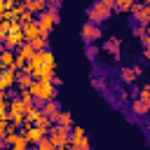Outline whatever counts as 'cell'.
<instances>
[{
	"label": "cell",
	"mask_w": 150,
	"mask_h": 150,
	"mask_svg": "<svg viewBox=\"0 0 150 150\" xmlns=\"http://www.w3.org/2000/svg\"><path fill=\"white\" fill-rule=\"evenodd\" d=\"M28 91L33 94V98H35L38 105L45 103V101H49V98H56V87L52 84V80H35V77H33Z\"/></svg>",
	"instance_id": "6da1fadb"
},
{
	"label": "cell",
	"mask_w": 150,
	"mask_h": 150,
	"mask_svg": "<svg viewBox=\"0 0 150 150\" xmlns=\"http://www.w3.org/2000/svg\"><path fill=\"white\" fill-rule=\"evenodd\" d=\"M68 134H70V129H63V127H59V124H52V127L47 129V138H49V143H52L56 150H63V148L68 145Z\"/></svg>",
	"instance_id": "7a4b0ae2"
},
{
	"label": "cell",
	"mask_w": 150,
	"mask_h": 150,
	"mask_svg": "<svg viewBox=\"0 0 150 150\" xmlns=\"http://www.w3.org/2000/svg\"><path fill=\"white\" fill-rule=\"evenodd\" d=\"M56 21H59V14H54V12H40L38 14V19H35V23H38V28H40V35H49L52 33V28L56 26Z\"/></svg>",
	"instance_id": "3957f363"
},
{
	"label": "cell",
	"mask_w": 150,
	"mask_h": 150,
	"mask_svg": "<svg viewBox=\"0 0 150 150\" xmlns=\"http://www.w3.org/2000/svg\"><path fill=\"white\" fill-rule=\"evenodd\" d=\"M110 12H112V9H110L108 5H103L101 0H96V2L89 7L87 16H89V21H91V23H103L105 19H110Z\"/></svg>",
	"instance_id": "277c9868"
},
{
	"label": "cell",
	"mask_w": 150,
	"mask_h": 150,
	"mask_svg": "<svg viewBox=\"0 0 150 150\" xmlns=\"http://www.w3.org/2000/svg\"><path fill=\"white\" fill-rule=\"evenodd\" d=\"M68 145H73V148H77V150H87V148H91V145H89V138H87V134H84L82 127H70Z\"/></svg>",
	"instance_id": "5b68a950"
},
{
	"label": "cell",
	"mask_w": 150,
	"mask_h": 150,
	"mask_svg": "<svg viewBox=\"0 0 150 150\" xmlns=\"http://www.w3.org/2000/svg\"><path fill=\"white\" fill-rule=\"evenodd\" d=\"M101 35H103V33H101V26H98V23H91V21H87V23L82 26V40H84L87 45L96 42Z\"/></svg>",
	"instance_id": "8992f818"
},
{
	"label": "cell",
	"mask_w": 150,
	"mask_h": 150,
	"mask_svg": "<svg viewBox=\"0 0 150 150\" xmlns=\"http://www.w3.org/2000/svg\"><path fill=\"white\" fill-rule=\"evenodd\" d=\"M19 134L28 141V145H35L42 136H47V131H45V129H40V127H35V124H26V129H23V131H19Z\"/></svg>",
	"instance_id": "52a82bcc"
},
{
	"label": "cell",
	"mask_w": 150,
	"mask_h": 150,
	"mask_svg": "<svg viewBox=\"0 0 150 150\" xmlns=\"http://www.w3.org/2000/svg\"><path fill=\"white\" fill-rule=\"evenodd\" d=\"M14 80H16V70H12V68H2L0 70V89L2 91L14 87Z\"/></svg>",
	"instance_id": "ba28073f"
},
{
	"label": "cell",
	"mask_w": 150,
	"mask_h": 150,
	"mask_svg": "<svg viewBox=\"0 0 150 150\" xmlns=\"http://www.w3.org/2000/svg\"><path fill=\"white\" fill-rule=\"evenodd\" d=\"M21 42H23V35H21V30H9V33L2 38V45H5L7 49H16Z\"/></svg>",
	"instance_id": "9c48e42d"
},
{
	"label": "cell",
	"mask_w": 150,
	"mask_h": 150,
	"mask_svg": "<svg viewBox=\"0 0 150 150\" xmlns=\"http://www.w3.org/2000/svg\"><path fill=\"white\" fill-rule=\"evenodd\" d=\"M61 110V105H59V101L56 98H49V101H45V103H40V112L42 115H47V117H52V122H54V117H56V112Z\"/></svg>",
	"instance_id": "30bf717a"
},
{
	"label": "cell",
	"mask_w": 150,
	"mask_h": 150,
	"mask_svg": "<svg viewBox=\"0 0 150 150\" xmlns=\"http://www.w3.org/2000/svg\"><path fill=\"white\" fill-rule=\"evenodd\" d=\"M21 35H23V42H28V40H33L35 35H40V28H38L35 19H33V21H26V23H21Z\"/></svg>",
	"instance_id": "8fae6325"
},
{
	"label": "cell",
	"mask_w": 150,
	"mask_h": 150,
	"mask_svg": "<svg viewBox=\"0 0 150 150\" xmlns=\"http://www.w3.org/2000/svg\"><path fill=\"white\" fill-rule=\"evenodd\" d=\"M129 12H131V14H134V16L138 19V23H141V26H145V23H148L150 9H148V5H145V2H143V5H134V7L129 9Z\"/></svg>",
	"instance_id": "7c38bea8"
},
{
	"label": "cell",
	"mask_w": 150,
	"mask_h": 150,
	"mask_svg": "<svg viewBox=\"0 0 150 150\" xmlns=\"http://www.w3.org/2000/svg\"><path fill=\"white\" fill-rule=\"evenodd\" d=\"M14 59H16V52L14 49H2L0 52V63H2V68H12L14 70Z\"/></svg>",
	"instance_id": "4fadbf2b"
},
{
	"label": "cell",
	"mask_w": 150,
	"mask_h": 150,
	"mask_svg": "<svg viewBox=\"0 0 150 150\" xmlns=\"http://www.w3.org/2000/svg\"><path fill=\"white\" fill-rule=\"evenodd\" d=\"M40 117V105H26L23 110V124H35V120Z\"/></svg>",
	"instance_id": "5bb4252c"
},
{
	"label": "cell",
	"mask_w": 150,
	"mask_h": 150,
	"mask_svg": "<svg viewBox=\"0 0 150 150\" xmlns=\"http://www.w3.org/2000/svg\"><path fill=\"white\" fill-rule=\"evenodd\" d=\"M54 124H59V127H63V129H70V127H73V115H70L68 110H59L56 117H54Z\"/></svg>",
	"instance_id": "9a60e30c"
},
{
	"label": "cell",
	"mask_w": 150,
	"mask_h": 150,
	"mask_svg": "<svg viewBox=\"0 0 150 150\" xmlns=\"http://www.w3.org/2000/svg\"><path fill=\"white\" fill-rule=\"evenodd\" d=\"M23 9H28L30 14H40V12H45L47 9V0H23Z\"/></svg>",
	"instance_id": "2e32d148"
},
{
	"label": "cell",
	"mask_w": 150,
	"mask_h": 150,
	"mask_svg": "<svg viewBox=\"0 0 150 150\" xmlns=\"http://www.w3.org/2000/svg\"><path fill=\"white\" fill-rule=\"evenodd\" d=\"M141 75V66H124L122 68V80L124 82H134Z\"/></svg>",
	"instance_id": "e0dca14e"
},
{
	"label": "cell",
	"mask_w": 150,
	"mask_h": 150,
	"mask_svg": "<svg viewBox=\"0 0 150 150\" xmlns=\"http://www.w3.org/2000/svg\"><path fill=\"white\" fill-rule=\"evenodd\" d=\"M14 52H16V56H21L23 61H28V59H33V54H35V49L30 47V42H21V45H19V47H16Z\"/></svg>",
	"instance_id": "ac0fdd59"
},
{
	"label": "cell",
	"mask_w": 150,
	"mask_h": 150,
	"mask_svg": "<svg viewBox=\"0 0 150 150\" xmlns=\"http://www.w3.org/2000/svg\"><path fill=\"white\" fill-rule=\"evenodd\" d=\"M131 110H134V115L143 117V115L150 110V103H148V101H141V98H134V101H131Z\"/></svg>",
	"instance_id": "d6986e66"
},
{
	"label": "cell",
	"mask_w": 150,
	"mask_h": 150,
	"mask_svg": "<svg viewBox=\"0 0 150 150\" xmlns=\"http://www.w3.org/2000/svg\"><path fill=\"white\" fill-rule=\"evenodd\" d=\"M30 82H33V77H30L28 73H23V70H21V73L16 75V80H14V84H19V89H28Z\"/></svg>",
	"instance_id": "ffe728a7"
},
{
	"label": "cell",
	"mask_w": 150,
	"mask_h": 150,
	"mask_svg": "<svg viewBox=\"0 0 150 150\" xmlns=\"http://www.w3.org/2000/svg\"><path fill=\"white\" fill-rule=\"evenodd\" d=\"M28 42H30V47H33L35 52H38V49H47V38H45V35H35V38L28 40Z\"/></svg>",
	"instance_id": "44dd1931"
},
{
	"label": "cell",
	"mask_w": 150,
	"mask_h": 150,
	"mask_svg": "<svg viewBox=\"0 0 150 150\" xmlns=\"http://www.w3.org/2000/svg\"><path fill=\"white\" fill-rule=\"evenodd\" d=\"M105 49L112 54V59H120V40L117 38H112V40H108V45H105Z\"/></svg>",
	"instance_id": "7402d4cb"
},
{
	"label": "cell",
	"mask_w": 150,
	"mask_h": 150,
	"mask_svg": "<svg viewBox=\"0 0 150 150\" xmlns=\"http://www.w3.org/2000/svg\"><path fill=\"white\" fill-rule=\"evenodd\" d=\"M19 98H21L23 105H33V103H35V98H33V94H30L28 89H19Z\"/></svg>",
	"instance_id": "603a6c76"
},
{
	"label": "cell",
	"mask_w": 150,
	"mask_h": 150,
	"mask_svg": "<svg viewBox=\"0 0 150 150\" xmlns=\"http://www.w3.org/2000/svg\"><path fill=\"white\" fill-rule=\"evenodd\" d=\"M52 124H54V122H52V117H47V115H42V112H40V117L35 120V127H40V129H45V131H47Z\"/></svg>",
	"instance_id": "cb8c5ba5"
},
{
	"label": "cell",
	"mask_w": 150,
	"mask_h": 150,
	"mask_svg": "<svg viewBox=\"0 0 150 150\" xmlns=\"http://www.w3.org/2000/svg\"><path fill=\"white\" fill-rule=\"evenodd\" d=\"M134 5H136V0H115V9H120V12H129Z\"/></svg>",
	"instance_id": "d4e9b609"
},
{
	"label": "cell",
	"mask_w": 150,
	"mask_h": 150,
	"mask_svg": "<svg viewBox=\"0 0 150 150\" xmlns=\"http://www.w3.org/2000/svg\"><path fill=\"white\" fill-rule=\"evenodd\" d=\"M26 148H28V141H26L21 134H19V138H16V141L9 145V150H26Z\"/></svg>",
	"instance_id": "484cf974"
},
{
	"label": "cell",
	"mask_w": 150,
	"mask_h": 150,
	"mask_svg": "<svg viewBox=\"0 0 150 150\" xmlns=\"http://www.w3.org/2000/svg\"><path fill=\"white\" fill-rule=\"evenodd\" d=\"M35 148H38V150H56V148L49 143V138H47V136H42V138L35 143Z\"/></svg>",
	"instance_id": "4316f807"
},
{
	"label": "cell",
	"mask_w": 150,
	"mask_h": 150,
	"mask_svg": "<svg viewBox=\"0 0 150 150\" xmlns=\"http://www.w3.org/2000/svg\"><path fill=\"white\" fill-rule=\"evenodd\" d=\"M7 105H9V98H0V122L7 120Z\"/></svg>",
	"instance_id": "83f0119b"
},
{
	"label": "cell",
	"mask_w": 150,
	"mask_h": 150,
	"mask_svg": "<svg viewBox=\"0 0 150 150\" xmlns=\"http://www.w3.org/2000/svg\"><path fill=\"white\" fill-rule=\"evenodd\" d=\"M138 94H141V96H138V98H141V101H148V103H150V87H148V84H143V87H141V91H138Z\"/></svg>",
	"instance_id": "f1b7e54d"
},
{
	"label": "cell",
	"mask_w": 150,
	"mask_h": 150,
	"mask_svg": "<svg viewBox=\"0 0 150 150\" xmlns=\"http://www.w3.org/2000/svg\"><path fill=\"white\" fill-rule=\"evenodd\" d=\"M19 16H21V23H26V21H33V14H30L28 9H21V14H19Z\"/></svg>",
	"instance_id": "f546056e"
},
{
	"label": "cell",
	"mask_w": 150,
	"mask_h": 150,
	"mask_svg": "<svg viewBox=\"0 0 150 150\" xmlns=\"http://www.w3.org/2000/svg\"><path fill=\"white\" fill-rule=\"evenodd\" d=\"M52 84H54V87H61V77L54 75V77H52Z\"/></svg>",
	"instance_id": "4dcf8cb0"
},
{
	"label": "cell",
	"mask_w": 150,
	"mask_h": 150,
	"mask_svg": "<svg viewBox=\"0 0 150 150\" xmlns=\"http://www.w3.org/2000/svg\"><path fill=\"white\" fill-rule=\"evenodd\" d=\"M87 54H89V59H94V56H96V49H94V47H89V49H87Z\"/></svg>",
	"instance_id": "1f68e13d"
},
{
	"label": "cell",
	"mask_w": 150,
	"mask_h": 150,
	"mask_svg": "<svg viewBox=\"0 0 150 150\" xmlns=\"http://www.w3.org/2000/svg\"><path fill=\"white\" fill-rule=\"evenodd\" d=\"M2 2H5V9H7V7H12V5L16 2V0H2Z\"/></svg>",
	"instance_id": "d6a6232c"
},
{
	"label": "cell",
	"mask_w": 150,
	"mask_h": 150,
	"mask_svg": "<svg viewBox=\"0 0 150 150\" xmlns=\"http://www.w3.org/2000/svg\"><path fill=\"white\" fill-rule=\"evenodd\" d=\"M0 98H7V91H2V89H0Z\"/></svg>",
	"instance_id": "836d02e7"
},
{
	"label": "cell",
	"mask_w": 150,
	"mask_h": 150,
	"mask_svg": "<svg viewBox=\"0 0 150 150\" xmlns=\"http://www.w3.org/2000/svg\"><path fill=\"white\" fill-rule=\"evenodd\" d=\"M63 150H77V148H73V145H66V148H63Z\"/></svg>",
	"instance_id": "e575fe53"
},
{
	"label": "cell",
	"mask_w": 150,
	"mask_h": 150,
	"mask_svg": "<svg viewBox=\"0 0 150 150\" xmlns=\"http://www.w3.org/2000/svg\"><path fill=\"white\" fill-rule=\"evenodd\" d=\"M2 49H5V45H2V38H0V52H2Z\"/></svg>",
	"instance_id": "d590c367"
},
{
	"label": "cell",
	"mask_w": 150,
	"mask_h": 150,
	"mask_svg": "<svg viewBox=\"0 0 150 150\" xmlns=\"http://www.w3.org/2000/svg\"><path fill=\"white\" fill-rule=\"evenodd\" d=\"M2 19H5V12H0V21H2Z\"/></svg>",
	"instance_id": "8d00e7d4"
},
{
	"label": "cell",
	"mask_w": 150,
	"mask_h": 150,
	"mask_svg": "<svg viewBox=\"0 0 150 150\" xmlns=\"http://www.w3.org/2000/svg\"><path fill=\"white\" fill-rule=\"evenodd\" d=\"M0 150H9V148H7V145H2V148H0Z\"/></svg>",
	"instance_id": "74e56055"
},
{
	"label": "cell",
	"mask_w": 150,
	"mask_h": 150,
	"mask_svg": "<svg viewBox=\"0 0 150 150\" xmlns=\"http://www.w3.org/2000/svg\"><path fill=\"white\" fill-rule=\"evenodd\" d=\"M26 150H35V148H26Z\"/></svg>",
	"instance_id": "f35d334b"
},
{
	"label": "cell",
	"mask_w": 150,
	"mask_h": 150,
	"mask_svg": "<svg viewBox=\"0 0 150 150\" xmlns=\"http://www.w3.org/2000/svg\"><path fill=\"white\" fill-rule=\"evenodd\" d=\"M87 150H91V148H87Z\"/></svg>",
	"instance_id": "ab89813d"
},
{
	"label": "cell",
	"mask_w": 150,
	"mask_h": 150,
	"mask_svg": "<svg viewBox=\"0 0 150 150\" xmlns=\"http://www.w3.org/2000/svg\"><path fill=\"white\" fill-rule=\"evenodd\" d=\"M35 150H38V148H35Z\"/></svg>",
	"instance_id": "60d3db41"
}]
</instances>
